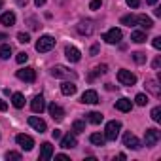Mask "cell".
Instances as JSON below:
<instances>
[{
	"instance_id": "obj_15",
	"label": "cell",
	"mask_w": 161,
	"mask_h": 161,
	"mask_svg": "<svg viewBox=\"0 0 161 161\" xmlns=\"http://www.w3.org/2000/svg\"><path fill=\"white\" fill-rule=\"evenodd\" d=\"M29 125H31V127H34L38 133H46V129H47L46 121H44V119H40V118H36V116H31V118H29Z\"/></svg>"
},
{
	"instance_id": "obj_25",
	"label": "cell",
	"mask_w": 161,
	"mask_h": 161,
	"mask_svg": "<svg viewBox=\"0 0 161 161\" xmlns=\"http://www.w3.org/2000/svg\"><path fill=\"white\" fill-rule=\"evenodd\" d=\"M89 140H91V144H95V146H104V142H106L104 135H101V133H93V135L89 136Z\"/></svg>"
},
{
	"instance_id": "obj_48",
	"label": "cell",
	"mask_w": 161,
	"mask_h": 161,
	"mask_svg": "<svg viewBox=\"0 0 161 161\" xmlns=\"http://www.w3.org/2000/svg\"><path fill=\"white\" fill-rule=\"evenodd\" d=\"M0 8H2V0H0Z\"/></svg>"
},
{
	"instance_id": "obj_6",
	"label": "cell",
	"mask_w": 161,
	"mask_h": 161,
	"mask_svg": "<svg viewBox=\"0 0 161 161\" xmlns=\"http://www.w3.org/2000/svg\"><path fill=\"white\" fill-rule=\"evenodd\" d=\"M15 76H17L19 80H23V82H29V84L36 82V70H34V68H31V66H25V68L17 70V72H15Z\"/></svg>"
},
{
	"instance_id": "obj_29",
	"label": "cell",
	"mask_w": 161,
	"mask_h": 161,
	"mask_svg": "<svg viewBox=\"0 0 161 161\" xmlns=\"http://www.w3.org/2000/svg\"><path fill=\"white\" fill-rule=\"evenodd\" d=\"M72 131H74L76 135H80V133H84V131H86V123H84L82 119H76V121L72 123Z\"/></svg>"
},
{
	"instance_id": "obj_40",
	"label": "cell",
	"mask_w": 161,
	"mask_h": 161,
	"mask_svg": "<svg viewBox=\"0 0 161 161\" xmlns=\"http://www.w3.org/2000/svg\"><path fill=\"white\" fill-rule=\"evenodd\" d=\"M152 66H153V68L157 70V68L161 66V57H155V59H153V63H152Z\"/></svg>"
},
{
	"instance_id": "obj_45",
	"label": "cell",
	"mask_w": 161,
	"mask_h": 161,
	"mask_svg": "<svg viewBox=\"0 0 161 161\" xmlns=\"http://www.w3.org/2000/svg\"><path fill=\"white\" fill-rule=\"evenodd\" d=\"M55 157H57V159H61V161H68V157H66L64 153H59V155H55Z\"/></svg>"
},
{
	"instance_id": "obj_26",
	"label": "cell",
	"mask_w": 161,
	"mask_h": 161,
	"mask_svg": "<svg viewBox=\"0 0 161 161\" xmlns=\"http://www.w3.org/2000/svg\"><path fill=\"white\" fill-rule=\"evenodd\" d=\"M131 40H133L135 44H144V42H146V32H142V31H135V32L131 34Z\"/></svg>"
},
{
	"instance_id": "obj_8",
	"label": "cell",
	"mask_w": 161,
	"mask_h": 161,
	"mask_svg": "<svg viewBox=\"0 0 161 161\" xmlns=\"http://www.w3.org/2000/svg\"><path fill=\"white\" fill-rule=\"evenodd\" d=\"M159 138H161V133H159L157 129H146V133H144V142H146L148 148L155 146V144L159 142Z\"/></svg>"
},
{
	"instance_id": "obj_4",
	"label": "cell",
	"mask_w": 161,
	"mask_h": 161,
	"mask_svg": "<svg viewBox=\"0 0 161 161\" xmlns=\"http://www.w3.org/2000/svg\"><path fill=\"white\" fill-rule=\"evenodd\" d=\"M118 82H119L121 86H135V84H136V76H135L131 70L121 68V70L118 72Z\"/></svg>"
},
{
	"instance_id": "obj_42",
	"label": "cell",
	"mask_w": 161,
	"mask_h": 161,
	"mask_svg": "<svg viewBox=\"0 0 161 161\" xmlns=\"http://www.w3.org/2000/svg\"><path fill=\"white\" fill-rule=\"evenodd\" d=\"M51 135H53V138H61V136H63L59 129H55V131H51Z\"/></svg>"
},
{
	"instance_id": "obj_43",
	"label": "cell",
	"mask_w": 161,
	"mask_h": 161,
	"mask_svg": "<svg viewBox=\"0 0 161 161\" xmlns=\"http://www.w3.org/2000/svg\"><path fill=\"white\" fill-rule=\"evenodd\" d=\"M34 4H36V8H42L46 4V0H34Z\"/></svg>"
},
{
	"instance_id": "obj_1",
	"label": "cell",
	"mask_w": 161,
	"mask_h": 161,
	"mask_svg": "<svg viewBox=\"0 0 161 161\" xmlns=\"http://www.w3.org/2000/svg\"><path fill=\"white\" fill-rule=\"evenodd\" d=\"M53 47H55V38L49 36V34L40 36L38 42H36V51H38V53H47V51H51Z\"/></svg>"
},
{
	"instance_id": "obj_10",
	"label": "cell",
	"mask_w": 161,
	"mask_h": 161,
	"mask_svg": "<svg viewBox=\"0 0 161 161\" xmlns=\"http://www.w3.org/2000/svg\"><path fill=\"white\" fill-rule=\"evenodd\" d=\"M15 142L21 146V150H27V152L34 148V138H32V136H29V135H23V133L15 136Z\"/></svg>"
},
{
	"instance_id": "obj_9",
	"label": "cell",
	"mask_w": 161,
	"mask_h": 161,
	"mask_svg": "<svg viewBox=\"0 0 161 161\" xmlns=\"http://www.w3.org/2000/svg\"><path fill=\"white\" fill-rule=\"evenodd\" d=\"M123 146H127V148H131V150H140V148H142L140 140H138L131 131H127V133L123 135Z\"/></svg>"
},
{
	"instance_id": "obj_34",
	"label": "cell",
	"mask_w": 161,
	"mask_h": 161,
	"mask_svg": "<svg viewBox=\"0 0 161 161\" xmlns=\"http://www.w3.org/2000/svg\"><path fill=\"white\" fill-rule=\"evenodd\" d=\"M150 116H152V119H153V121H159V119H161V108H159V106H155V108L152 110V114H150Z\"/></svg>"
},
{
	"instance_id": "obj_37",
	"label": "cell",
	"mask_w": 161,
	"mask_h": 161,
	"mask_svg": "<svg viewBox=\"0 0 161 161\" xmlns=\"http://www.w3.org/2000/svg\"><path fill=\"white\" fill-rule=\"evenodd\" d=\"M101 6H103V0H93V2L89 4V8H91V10H99Z\"/></svg>"
},
{
	"instance_id": "obj_32",
	"label": "cell",
	"mask_w": 161,
	"mask_h": 161,
	"mask_svg": "<svg viewBox=\"0 0 161 161\" xmlns=\"http://www.w3.org/2000/svg\"><path fill=\"white\" fill-rule=\"evenodd\" d=\"M135 103H136L138 106H146V104H148V97H146L144 93H138V95L135 97Z\"/></svg>"
},
{
	"instance_id": "obj_17",
	"label": "cell",
	"mask_w": 161,
	"mask_h": 161,
	"mask_svg": "<svg viewBox=\"0 0 161 161\" xmlns=\"http://www.w3.org/2000/svg\"><path fill=\"white\" fill-rule=\"evenodd\" d=\"M51 155H53V146H51L49 142H44V144L40 146V159H42V161H49Z\"/></svg>"
},
{
	"instance_id": "obj_35",
	"label": "cell",
	"mask_w": 161,
	"mask_h": 161,
	"mask_svg": "<svg viewBox=\"0 0 161 161\" xmlns=\"http://www.w3.org/2000/svg\"><path fill=\"white\" fill-rule=\"evenodd\" d=\"M27 59H29V55H27L25 51H21V53H17V57H15V61H17L19 64H23V63H27Z\"/></svg>"
},
{
	"instance_id": "obj_14",
	"label": "cell",
	"mask_w": 161,
	"mask_h": 161,
	"mask_svg": "<svg viewBox=\"0 0 161 161\" xmlns=\"http://www.w3.org/2000/svg\"><path fill=\"white\" fill-rule=\"evenodd\" d=\"M80 103H84V104H97V103H99V95H97V91H93V89L86 91L82 97H80Z\"/></svg>"
},
{
	"instance_id": "obj_5",
	"label": "cell",
	"mask_w": 161,
	"mask_h": 161,
	"mask_svg": "<svg viewBox=\"0 0 161 161\" xmlns=\"http://www.w3.org/2000/svg\"><path fill=\"white\" fill-rule=\"evenodd\" d=\"M76 31L82 34V36H91V34L95 32V25H93L91 19H84V21H80V23L76 25Z\"/></svg>"
},
{
	"instance_id": "obj_36",
	"label": "cell",
	"mask_w": 161,
	"mask_h": 161,
	"mask_svg": "<svg viewBox=\"0 0 161 161\" xmlns=\"http://www.w3.org/2000/svg\"><path fill=\"white\" fill-rule=\"evenodd\" d=\"M6 159H15V161H19V159H21V153H19V152H8V153H6Z\"/></svg>"
},
{
	"instance_id": "obj_31",
	"label": "cell",
	"mask_w": 161,
	"mask_h": 161,
	"mask_svg": "<svg viewBox=\"0 0 161 161\" xmlns=\"http://www.w3.org/2000/svg\"><path fill=\"white\" fill-rule=\"evenodd\" d=\"M133 61L138 63V64L146 63V53H144V51H135V53H133Z\"/></svg>"
},
{
	"instance_id": "obj_2",
	"label": "cell",
	"mask_w": 161,
	"mask_h": 161,
	"mask_svg": "<svg viewBox=\"0 0 161 161\" xmlns=\"http://www.w3.org/2000/svg\"><path fill=\"white\" fill-rule=\"evenodd\" d=\"M51 76L53 78H63V80H68V78H72V80H76V72L74 70H70V68H66V66H63V64H55L53 68H51Z\"/></svg>"
},
{
	"instance_id": "obj_16",
	"label": "cell",
	"mask_w": 161,
	"mask_h": 161,
	"mask_svg": "<svg viewBox=\"0 0 161 161\" xmlns=\"http://www.w3.org/2000/svg\"><path fill=\"white\" fill-rule=\"evenodd\" d=\"M78 146V140H76V136L74 135H64L63 138H61V148H64V150H70V148H76Z\"/></svg>"
},
{
	"instance_id": "obj_30",
	"label": "cell",
	"mask_w": 161,
	"mask_h": 161,
	"mask_svg": "<svg viewBox=\"0 0 161 161\" xmlns=\"http://www.w3.org/2000/svg\"><path fill=\"white\" fill-rule=\"evenodd\" d=\"M121 25L135 27V25H136V15H123V17H121Z\"/></svg>"
},
{
	"instance_id": "obj_44",
	"label": "cell",
	"mask_w": 161,
	"mask_h": 161,
	"mask_svg": "<svg viewBox=\"0 0 161 161\" xmlns=\"http://www.w3.org/2000/svg\"><path fill=\"white\" fill-rule=\"evenodd\" d=\"M97 53H99V46H97V44H95V46H93V47H91V55H97Z\"/></svg>"
},
{
	"instance_id": "obj_12",
	"label": "cell",
	"mask_w": 161,
	"mask_h": 161,
	"mask_svg": "<svg viewBox=\"0 0 161 161\" xmlns=\"http://www.w3.org/2000/svg\"><path fill=\"white\" fill-rule=\"evenodd\" d=\"M31 108H32L34 114H42V112L46 110V101H44V97H42V95H36V97L31 101Z\"/></svg>"
},
{
	"instance_id": "obj_24",
	"label": "cell",
	"mask_w": 161,
	"mask_h": 161,
	"mask_svg": "<svg viewBox=\"0 0 161 161\" xmlns=\"http://www.w3.org/2000/svg\"><path fill=\"white\" fill-rule=\"evenodd\" d=\"M12 104H14L15 108H23V106H25V97H23L21 93H14V95H12Z\"/></svg>"
},
{
	"instance_id": "obj_19",
	"label": "cell",
	"mask_w": 161,
	"mask_h": 161,
	"mask_svg": "<svg viewBox=\"0 0 161 161\" xmlns=\"http://www.w3.org/2000/svg\"><path fill=\"white\" fill-rule=\"evenodd\" d=\"M0 23H2L4 27H14L15 25V14L14 12H6L0 15Z\"/></svg>"
},
{
	"instance_id": "obj_18",
	"label": "cell",
	"mask_w": 161,
	"mask_h": 161,
	"mask_svg": "<svg viewBox=\"0 0 161 161\" xmlns=\"http://www.w3.org/2000/svg\"><path fill=\"white\" fill-rule=\"evenodd\" d=\"M144 86H146V89H148V91H150L153 97H159L161 89H159V84H157V80H152V78H150V80H146V84H144Z\"/></svg>"
},
{
	"instance_id": "obj_21",
	"label": "cell",
	"mask_w": 161,
	"mask_h": 161,
	"mask_svg": "<svg viewBox=\"0 0 161 161\" xmlns=\"http://www.w3.org/2000/svg\"><path fill=\"white\" fill-rule=\"evenodd\" d=\"M76 89H78V87H76L74 82H64V84L61 86V93L66 95V97H72V95L76 93Z\"/></svg>"
},
{
	"instance_id": "obj_7",
	"label": "cell",
	"mask_w": 161,
	"mask_h": 161,
	"mask_svg": "<svg viewBox=\"0 0 161 161\" xmlns=\"http://www.w3.org/2000/svg\"><path fill=\"white\" fill-rule=\"evenodd\" d=\"M121 38H123V34H121V31H119V29H116V27L103 34V40H104L106 44H119V40H121Z\"/></svg>"
},
{
	"instance_id": "obj_33",
	"label": "cell",
	"mask_w": 161,
	"mask_h": 161,
	"mask_svg": "<svg viewBox=\"0 0 161 161\" xmlns=\"http://www.w3.org/2000/svg\"><path fill=\"white\" fill-rule=\"evenodd\" d=\"M17 42H19V44H29V42H31V36H29L27 32H19V34H17Z\"/></svg>"
},
{
	"instance_id": "obj_38",
	"label": "cell",
	"mask_w": 161,
	"mask_h": 161,
	"mask_svg": "<svg viewBox=\"0 0 161 161\" xmlns=\"http://www.w3.org/2000/svg\"><path fill=\"white\" fill-rule=\"evenodd\" d=\"M127 2V6H131V8H138L140 6V0H125Z\"/></svg>"
},
{
	"instance_id": "obj_39",
	"label": "cell",
	"mask_w": 161,
	"mask_h": 161,
	"mask_svg": "<svg viewBox=\"0 0 161 161\" xmlns=\"http://www.w3.org/2000/svg\"><path fill=\"white\" fill-rule=\"evenodd\" d=\"M152 46H153L155 49H161V38H159V36L153 38V40H152Z\"/></svg>"
},
{
	"instance_id": "obj_41",
	"label": "cell",
	"mask_w": 161,
	"mask_h": 161,
	"mask_svg": "<svg viewBox=\"0 0 161 161\" xmlns=\"http://www.w3.org/2000/svg\"><path fill=\"white\" fill-rule=\"evenodd\" d=\"M6 110H8V103L0 99V112H6Z\"/></svg>"
},
{
	"instance_id": "obj_3",
	"label": "cell",
	"mask_w": 161,
	"mask_h": 161,
	"mask_svg": "<svg viewBox=\"0 0 161 161\" xmlns=\"http://www.w3.org/2000/svg\"><path fill=\"white\" fill-rule=\"evenodd\" d=\"M119 131H121V123L119 121H108L106 123V129H104V138L106 140H116L118 138V135H119Z\"/></svg>"
},
{
	"instance_id": "obj_11",
	"label": "cell",
	"mask_w": 161,
	"mask_h": 161,
	"mask_svg": "<svg viewBox=\"0 0 161 161\" xmlns=\"http://www.w3.org/2000/svg\"><path fill=\"white\" fill-rule=\"evenodd\" d=\"M47 112H49V116H51L55 121H63V119H64V110H63L59 104H55V103H51V104L47 106Z\"/></svg>"
},
{
	"instance_id": "obj_20",
	"label": "cell",
	"mask_w": 161,
	"mask_h": 161,
	"mask_svg": "<svg viewBox=\"0 0 161 161\" xmlns=\"http://www.w3.org/2000/svg\"><path fill=\"white\" fill-rule=\"evenodd\" d=\"M116 110H119V112H131V108H133V103L129 101V99H119V101H116Z\"/></svg>"
},
{
	"instance_id": "obj_23",
	"label": "cell",
	"mask_w": 161,
	"mask_h": 161,
	"mask_svg": "<svg viewBox=\"0 0 161 161\" xmlns=\"http://www.w3.org/2000/svg\"><path fill=\"white\" fill-rule=\"evenodd\" d=\"M106 72H108V66H106V64H99V66H95V68H93V72L87 76V80H89V82H93V80H95L97 76L106 74Z\"/></svg>"
},
{
	"instance_id": "obj_28",
	"label": "cell",
	"mask_w": 161,
	"mask_h": 161,
	"mask_svg": "<svg viewBox=\"0 0 161 161\" xmlns=\"http://www.w3.org/2000/svg\"><path fill=\"white\" fill-rule=\"evenodd\" d=\"M10 55H12V46L10 44H2L0 46V59H10Z\"/></svg>"
},
{
	"instance_id": "obj_13",
	"label": "cell",
	"mask_w": 161,
	"mask_h": 161,
	"mask_svg": "<svg viewBox=\"0 0 161 161\" xmlns=\"http://www.w3.org/2000/svg\"><path fill=\"white\" fill-rule=\"evenodd\" d=\"M64 55H66V59H68L70 63H78L80 59H82V53H80V49L74 47V46H66V47H64Z\"/></svg>"
},
{
	"instance_id": "obj_22",
	"label": "cell",
	"mask_w": 161,
	"mask_h": 161,
	"mask_svg": "<svg viewBox=\"0 0 161 161\" xmlns=\"http://www.w3.org/2000/svg\"><path fill=\"white\" fill-rule=\"evenodd\" d=\"M136 25H140L142 29H146V31H150L152 27H153V21L148 17V15H136Z\"/></svg>"
},
{
	"instance_id": "obj_46",
	"label": "cell",
	"mask_w": 161,
	"mask_h": 161,
	"mask_svg": "<svg viewBox=\"0 0 161 161\" xmlns=\"http://www.w3.org/2000/svg\"><path fill=\"white\" fill-rule=\"evenodd\" d=\"M157 0H146V4H155Z\"/></svg>"
},
{
	"instance_id": "obj_47",
	"label": "cell",
	"mask_w": 161,
	"mask_h": 161,
	"mask_svg": "<svg viewBox=\"0 0 161 161\" xmlns=\"http://www.w3.org/2000/svg\"><path fill=\"white\" fill-rule=\"evenodd\" d=\"M0 40H6V34H0Z\"/></svg>"
},
{
	"instance_id": "obj_27",
	"label": "cell",
	"mask_w": 161,
	"mask_h": 161,
	"mask_svg": "<svg viewBox=\"0 0 161 161\" xmlns=\"http://www.w3.org/2000/svg\"><path fill=\"white\" fill-rule=\"evenodd\" d=\"M87 119H89L93 125H99V123L104 119V116H103L101 112H89V114H87Z\"/></svg>"
}]
</instances>
